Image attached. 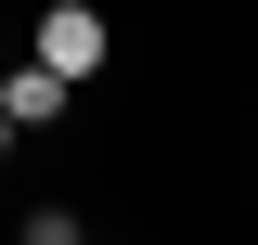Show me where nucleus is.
Wrapping results in <instances>:
<instances>
[{
	"mask_svg": "<svg viewBox=\"0 0 258 245\" xmlns=\"http://www.w3.org/2000/svg\"><path fill=\"white\" fill-rule=\"evenodd\" d=\"M26 65H52L64 91H78V78L103 65V13H91V0H52V13H39V39H26Z\"/></svg>",
	"mask_w": 258,
	"mask_h": 245,
	"instance_id": "obj_1",
	"label": "nucleus"
},
{
	"mask_svg": "<svg viewBox=\"0 0 258 245\" xmlns=\"http://www.w3.org/2000/svg\"><path fill=\"white\" fill-rule=\"evenodd\" d=\"M0 116H13V129H52L64 116V78H52V65H0Z\"/></svg>",
	"mask_w": 258,
	"mask_h": 245,
	"instance_id": "obj_2",
	"label": "nucleus"
},
{
	"mask_svg": "<svg viewBox=\"0 0 258 245\" xmlns=\"http://www.w3.org/2000/svg\"><path fill=\"white\" fill-rule=\"evenodd\" d=\"M0 155H13V116H0Z\"/></svg>",
	"mask_w": 258,
	"mask_h": 245,
	"instance_id": "obj_4",
	"label": "nucleus"
},
{
	"mask_svg": "<svg viewBox=\"0 0 258 245\" xmlns=\"http://www.w3.org/2000/svg\"><path fill=\"white\" fill-rule=\"evenodd\" d=\"M13 245H91V232H78V207H39V219H26Z\"/></svg>",
	"mask_w": 258,
	"mask_h": 245,
	"instance_id": "obj_3",
	"label": "nucleus"
}]
</instances>
